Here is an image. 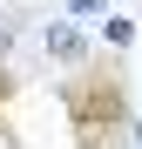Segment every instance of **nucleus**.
<instances>
[{"instance_id":"nucleus-1","label":"nucleus","mask_w":142,"mask_h":149,"mask_svg":"<svg viewBox=\"0 0 142 149\" xmlns=\"http://www.w3.org/2000/svg\"><path fill=\"white\" fill-rule=\"evenodd\" d=\"M61 122H68V149H115L135 129V81L122 54H88L81 68H68L61 81Z\"/></svg>"},{"instance_id":"nucleus-2","label":"nucleus","mask_w":142,"mask_h":149,"mask_svg":"<svg viewBox=\"0 0 142 149\" xmlns=\"http://www.w3.org/2000/svg\"><path fill=\"white\" fill-rule=\"evenodd\" d=\"M41 54L54 61V68H81L95 47H88V34L75 27V20H47V27H41Z\"/></svg>"},{"instance_id":"nucleus-3","label":"nucleus","mask_w":142,"mask_h":149,"mask_svg":"<svg viewBox=\"0 0 142 149\" xmlns=\"http://www.w3.org/2000/svg\"><path fill=\"white\" fill-rule=\"evenodd\" d=\"M14 102H20V68L0 54V129H7V115H14Z\"/></svg>"}]
</instances>
